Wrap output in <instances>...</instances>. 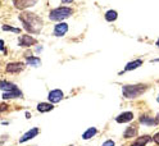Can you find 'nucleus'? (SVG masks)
<instances>
[{
	"label": "nucleus",
	"mask_w": 159,
	"mask_h": 146,
	"mask_svg": "<svg viewBox=\"0 0 159 146\" xmlns=\"http://www.w3.org/2000/svg\"><path fill=\"white\" fill-rule=\"evenodd\" d=\"M149 89L148 85L139 83V85H126L122 87V94L126 99H136L141 96L146 90Z\"/></svg>",
	"instance_id": "obj_2"
},
{
	"label": "nucleus",
	"mask_w": 159,
	"mask_h": 146,
	"mask_svg": "<svg viewBox=\"0 0 159 146\" xmlns=\"http://www.w3.org/2000/svg\"><path fill=\"white\" fill-rule=\"evenodd\" d=\"M19 21L22 22L23 28L30 32V33H35L39 35L41 32V28L44 26V22L41 17H39L36 13H31V12H23L19 14Z\"/></svg>",
	"instance_id": "obj_1"
},
{
	"label": "nucleus",
	"mask_w": 159,
	"mask_h": 146,
	"mask_svg": "<svg viewBox=\"0 0 159 146\" xmlns=\"http://www.w3.org/2000/svg\"><path fill=\"white\" fill-rule=\"evenodd\" d=\"M117 17H118V13L116 11H108L105 13V19L108 22H114L117 19Z\"/></svg>",
	"instance_id": "obj_20"
},
{
	"label": "nucleus",
	"mask_w": 159,
	"mask_h": 146,
	"mask_svg": "<svg viewBox=\"0 0 159 146\" xmlns=\"http://www.w3.org/2000/svg\"><path fill=\"white\" fill-rule=\"evenodd\" d=\"M39 132H40V130L37 128V127H34V128H31V130H28L21 139H19V142L21 144H23V142H27V141H30V140H32V139H35L36 136L39 135Z\"/></svg>",
	"instance_id": "obj_8"
},
{
	"label": "nucleus",
	"mask_w": 159,
	"mask_h": 146,
	"mask_svg": "<svg viewBox=\"0 0 159 146\" xmlns=\"http://www.w3.org/2000/svg\"><path fill=\"white\" fill-rule=\"evenodd\" d=\"M71 146H73V145H71Z\"/></svg>",
	"instance_id": "obj_32"
},
{
	"label": "nucleus",
	"mask_w": 159,
	"mask_h": 146,
	"mask_svg": "<svg viewBox=\"0 0 159 146\" xmlns=\"http://www.w3.org/2000/svg\"><path fill=\"white\" fill-rule=\"evenodd\" d=\"M102 146H116V144H114L113 140H107Z\"/></svg>",
	"instance_id": "obj_22"
},
{
	"label": "nucleus",
	"mask_w": 159,
	"mask_h": 146,
	"mask_svg": "<svg viewBox=\"0 0 159 146\" xmlns=\"http://www.w3.org/2000/svg\"><path fill=\"white\" fill-rule=\"evenodd\" d=\"M152 62H153V63H154V62H159V59H153Z\"/></svg>",
	"instance_id": "obj_29"
},
{
	"label": "nucleus",
	"mask_w": 159,
	"mask_h": 146,
	"mask_svg": "<svg viewBox=\"0 0 159 146\" xmlns=\"http://www.w3.org/2000/svg\"><path fill=\"white\" fill-rule=\"evenodd\" d=\"M130 146H144V145H140V144H137V142H134V144L130 145Z\"/></svg>",
	"instance_id": "obj_26"
},
{
	"label": "nucleus",
	"mask_w": 159,
	"mask_h": 146,
	"mask_svg": "<svg viewBox=\"0 0 159 146\" xmlns=\"http://www.w3.org/2000/svg\"><path fill=\"white\" fill-rule=\"evenodd\" d=\"M18 42H19V46H22V47H30L32 45H36L37 40L34 38L32 36H30V35H22L18 38Z\"/></svg>",
	"instance_id": "obj_5"
},
{
	"label": "nucleus",
	"mask_w": 159,
	"mask_h": 146,
	"mask_svg": "<svg viewBox=\"0 0 159 146\" xmlns=\"http://www.w3.org/2000/svg\"><path fill=\"white\" fill-rule=\"evenodd\" d=\"M157 46L159 47V38H158V41H157Z\"/></svg>",
	"instance_id": "obj_30"
},
{
	"label": "nucleus",
	"mask_w": 159,
	"mask_h": 146,
	"mask_svg": "<svg viewBox=\"0 0 159 146\" xmlns=\"http://www.w3.org/2000/svg\"><path fill=\"white\" fill-rule=\"evenodd\" d=\"M26 68V64L22 62H13V63H8L5 71L8 73H21Z\"/></svg>",
	"instance_id": "obj_4"
},
{
	"label": "nucleus",
	"mask_w": 159,
	"mask_h": 146,
	"mask_svg": "<svg viewBox=\"0 0 159 146\" xmlns=\"http://www.w3.org/2000/svg\"><path fill=\"white\" fill-rule=\"evenodd\" d=\"M137 132H139V127H137V124H131V126H128V127L126 128L125 133H123V137L125 139H134L137 136Z\"/></svg>",
	"instance_id": "obj_10"
},
{
	"label": "nucleus",
	"mask_w": 159,
	"mask_h": 146,
	"mask_svg": "<svg viewBox=\"0 0 159 146\" xmlns=\"http://www.w3.org/2000/svg\"><path fill=\"white\" fill-rule=\"evenodd\" d=\"M64 97V94L62 90H52L50 92H49V96H48V99L49 101H50L52 104H55V103H59V101H62V99Z\"/></svg>",
	"instance_id": "obj_7"
},
{
	"label": "nucleus",
	"mask_w": 159,
	"mask_h": 146,
	"mask_svg": "<svg viewBox=\"0 0 159 146\" xmlns=\"http://www.w3.org/2000/svg\"><path fill=\"white\" fill-rule=\"evenodd\" d=\"M9 108H8V105L7 104H0V113H3V112H7Z\"/></svg>",
	"instance_id": "obj_24"
},
{
	"label": "nucleus",
	"mask_w": 159,
	"mask_h": 146,
	"mask_svg": "<svg viewBox=\"0 0 159 146\" xmlns=\"http://www.w3.org/2000/svg\"><path fill=\"white\" fill-rule=\"evenodd\" d=\"M0 51H4V41L0 40Z\"/></svg>",
	"instance_id": "obj_25"
},
{
	"label": "nucleus",
	"mask_w": 159,
	"mask_h": 146,
	"mask_svg": "<svg viewBox=\"0 0 159 146\" xmlns=\"http://www.w3.org/2000/svg\"><path fill=\"white\" fill-rule=\"evenodd\" d=\"M26 63L28 65H32V67H39L41 64V59L39 56H26Z\"/></svg>",
	"instance_id": "obj_16"
},
{
	"label": "nucleus",
	"mask_w": 159,
	"mask_h": 146,
	"mask_svg": "<svg viewBox=\"0 0 159 146\" xmlns=\"http://www.w3.org/2000/svg\"><path fill=\"white\" fill-rule=\"evenodd\" d=\"M96 133H98V130H96L95 127H90L87 131H85V132L82 133V139H84V140H90V139L94 137Z\"/></svg>",
	"instance_id": "obj_17"
},
{
	"label": "nucleus",
	"mask_w": 159,
	"mask_h": 146,
	"mask_svg": "<svg viewBox=\"0 0 159 146\" xmlns=\"http://www.w3.org/2000/svg\"><path fill=\"white\" fill-rule=\"evenodd\" d=\"M132 119H134V113H131V112H123L118 117H116L117 123H127V122H131Z\"/></svg>",
	"instance_id": "obj_12"
},
{
	"label": "nucleus",
	"mask_w": 159,
	"mask_h": 146,
	"mask_svg": "<svg viewBox=\"0 0 159 146\" xmlns=\"http://www.w3.org/2000/svg\"><path fill=\"white\" fill-rule=\"evenodd\" d=\"M157 100H158V103H159V96H158V97H157Z\"/></svg>",
	"instance_id": "obj_31"
},
{
	"label": "nucleus",
	"mask_w": 159,
	"mask_h": 146,
	"mask_svg": "<svg viewBox=\"0 0 159 146\" xmlns=\"http://www.w3.org/2000/svg\"><path fill=\"white\" fill-rule=\"evenodd\" d=\"M140 123H144L145 126H149V127H152V126H155L158 124L157 119L154 118V117H148V115H141L140 117Z\"/></svg>",
	"instance_id": "obj_14"
},
{
	"label": "nucleus",
	"mask_w": 159,
	"mask_h": 146,
	"mask_svg": "<svg viewBox=\"0 0 159 146\" xmlns=\"http://www.w3.org/2000/svg\"><path fill=\"white\" fill-rule=\"evenodd\" d=\"M68 31V24L64 23V22H61V23H58L55 27H54V36L57 37H62L67 33Z\"/></svg>",
	"instance_id": "obj_11"
},
{
	"label": "nucleus",
	"mask_w": 159,
	"mask_h": 146,
	"mask_svg": "<svg viewBox=\"0 0 159 146\" xmlns=\"http://www.w3.org/2000/svg\"><path fill=\"white\" fill-rule=\"evenodd\" d=\"M22 91L18 89V87H14L11 91H5L3 94V99L4 100H9V99H17V97H22Z\"/></svg>",
	"instance_id": "obj_9"
},
{
	"label": "nucleus",
	"mask_w": 159,
	"mask_h": 146,
	"mask_svg": "<svg viewBox=\"0 0 159 146\" xmlns=\"http://www.w3.org/2000/svg\"><path fill=\"white\" fill-rule=\"evenodd\" d=\"M155 119H157V122H158V123H159V114H158V115H157V117H155Z\"/></svg>",
	"instance_id": "obj_28"
},
{
	"label": "nucleus",
	"mask_w": 159,
	"mask_h": 146,
	"mask_svg": "<svg viewBox=\"0 0 159 146\" xmlns=\"http://www.w3.org/2000/svg\"><path fill=\"white\" fill-rule=\"evenodd\" d=\"M3 31H11V32H14V33H21V28H16V27H12V26L4 24Z\"/></svg>",
	"instance_id": "obj_21"
},
{
	"label": "nucleus",
	"mask_w": 159,
	"mask_h": 146,
	"mask_svg": "<svg viewBox=\"0 0 159 146\" xmlns=\"http://www.w3.org/2000/svg\"><path fill=\"white\" fill-rule=\"evenodd\" d=\"M150 141H153V140H152V136L144 135V136H141V137H137L135 142H137V144H140V145H144V146H145L148 142H150Z\"/></svg>",
	"instance_id": "obj_19"
},
{
	"label": "nucleus",
	"mask_w": 159,
	"mask_h": 146,
	"mask_svg": "<svg viewBox=\"0 0 159 146\" xmlns=\"http://www.w3.org/2000/svg\"><path fill=\"white\" fill-rule=\"evenodd\" d=\"M152 140L157 144V145H159V132H157L154 136H153V137H152Z\"/></svg>",
	"instance_id": "obj_23"
},
{
	"label": "nucleus",
	"mask_w": 159,
	"mask_h": 146,
	"mask_svg": "<svg viewBox=\"0 0 159 146\" xmlns=\"http://www.w3.org/2000/svg\"><path fill=\"white\" fill-rule=\"evenodd\" d=\"M14 87H17L14 83L12 82H8V81H0V90H3V91H11L13 90Z\"/></svg>",
	"instance_id": "obj_18"
},
{
	"label": "nucleus",
	"mask_w": 159,
	"mask_h": 146,
	"mask_svg": "<svg viewBox=\"0 0 159 146\" xmlns=\"http://www.w3.org/2000/svg\"><path fill=\"white\" fill-rule=\"evenodd\" d=\"M37 0H13V4L17 9H21V11H23V9H27L30 7H34L36 5Z\"/></svg>",
	"instance_id": "obj_6"
},
{
	"label": "nucleus",
	"mask_w": 159,
	"mask_h": 146,
	"mask_svg": "<svg viewBox=\"0 0 159 146\" xmlns=\"http://www.w3.org/2000/svg\"><path fill=\"white\" fill-rule=\"evenodd\" d=\"M62 2H63V3H72L73 0H62Z\"/></svg>",
	"instance_id": "obj_27"
},
{
	"label": "nucleus",
	"mask_w": 159,
	"mask_h": 146,
	"mask_svg": "<svg viewBox=\"0 0 159 146\" xmlns=\"http://www.w3.org/2000/svg\"><path fill=\"white\" fill-rule=\"evenodd\" d=\"M73 11L72 8H68V7H59V8H55L53 11L49 13V18L52 21H64V19L69 18L72 15Z\"/></svg>",
	"instance_id": "obj_3"
},
{
	"label": "nucleus",
	"mask_w": 159,
	"mask_h": 146,
	"mask_svg": "<svg viewBox=\"0 0 159 146\" xmlns=\"http://www.w3.org/2000/svg\"><path fill=\"white\" fill-rule=\"evenodd\" d=\"M54 109V105L52 103H39L37 104V112L40 113H48Z\"/></svg>",
	"instance_id": "obj_13"
},
{
	"label": "nucleus",
	"mask_w": 159,
	"mask_h": 146,
	"mask_svg": "<svg viewBox=\"0 0 159 146\" xmlns=\"http://www.w3.org/2000/svg\"><path fill=\"white\" fill-rule=\"evenodd\" d=\"M143 64V60L141 59H136V60H134V62H130V63H127V65L125 67V69H123V72H128V71H134V69H136V68H139Z\"/></svg>",
	"instance_id": "obj_15"
}]
</instances>
